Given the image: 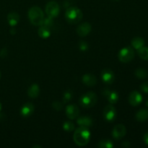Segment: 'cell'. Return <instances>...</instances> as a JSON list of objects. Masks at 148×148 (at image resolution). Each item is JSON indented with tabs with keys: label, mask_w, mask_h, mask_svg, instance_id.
Listing matches in <instances>:
<instances>
[{
	"label": "cell",
	"mask_w": 148,
	"mask_h": 148,
	"mask_svg": "<svg viewBox=\"0 0 148 148\" xmlns=\"http://www.w3.org/2000/svg\"><path fill=\"white\" fill-rule=\"evenodd\" d=\"M46 12L49 17L54 18L59 15L60 12V7L56 1H51L47 3L46 5Z\"/></svg>",
	"instance_id": "8992f818"
},
{
	"label": "cell",
	"mask_w": 148,
	"mask_h": 148,
	"mask_svg": "<svg viewBox=\"0 0 148 148\" xmlns=\"http://www.w3.org/2000/svg\"><path fill=\"white\" fill-rule=\"evenodd\" d=\"M10 32L12 35H14L16 33V32H17V30H16V29L14 28V27H12V28L10 29Z\"/></svg>",
	"instance_id": "836d02e7"
},
{
	"label": "cell",
	"mask_w": 148,
	"mask_h": 148,
	"mask_svg": "<svg viewBox=\"0 0 148 148\" xmlns=\"http://www.w3.org/2000/svg\"><path fill=\"white\" fill-rule=\"evenodd\" d=\"M104 119L108 122H113L116 117V110L112 106V104L106 106L104 108L103 112Z\"/></svg>",
	"instance_id": "52a82bcc"
},
{
	"label": "cell",
	"mask_w": 148,
	"mask_h": 148,
	"mask_svg": "<svg viewBox=\"0 0 148 148\" xmlns=\"http://www.w3.org/2000/svg\"><path fill=\"white\" fill-rule=\"evenodd\" d=\"M33 148H35V147H41V146H40V145H34V146H33Z\"/></svg>",
	"instance_id": "e575fe53"
},
{
	"label": "cell",
	"mask_w": 148,
	"mask_h": 148,
	"mask_svg": "<svg viewBox=\"0 0 148 148\" xmlns=\"http://www.w3.org/2000/svg\"><path fill=\"white\" fill-rule=\"evenodd\" d=\"M7 56V49H2L0 51V56L1 58H4Z\"/></svg>",
	"instance_id": "4dcf8cb0"
},
{
	"label": "cell",
	"mask_w": 148,
	"mask_h": 148,
	"mask_svg": "<svg viewBox=\"0 0 148 148\" xmlns=\"http://www.w3.org/2000/svg\"><path fill=\"white\" fill-rule=\"evenodd\" d=\"M112 1H119V0H112Z\"/></svg>",
	"instance_id": "74e56055"
},
{
	"label": "cell",
	"mask_w": 148,
	"mask_h": 148,
	"mask_svg": "<svg viewBox=\"0 0 148 148\" xmlns=\"http://www.w3.org/2000/svg\"><path fill=\"white\" fill-rule=\"evenodd\" d=\"M66 115L68 119L71 120L76 119L79 115V109L75 104H70L66 107Z\"/></svg>",
	"instance_id": "8fae6325"
},
{
	"label": "cell",
	"mask_w": 148,
	"mask_h": 148,
	"mask_svg": "<svg viewBox=\"0 0 148 148\" xmlns=\"http://www.w3.org/2000/svg\"><path fill=\"white\" fill-rule=\"evenodd\" d=\"M63 129L65 132H72L75 130V124L72 122L69 121H66L64 122L63 124Z\"/></svg>",
	"instance_id": "4316f807"
},
{
	"label": "cell",
	"mask_w": 148,
	"mask_h": 148,
	"mask_svg": "<svg viewBox=\"0 0 148 148\" xmlns=\"http://www.w3.org/2000/svg\"><path fill=\"white\" fill-rule=\"evenodd\" d=\"M89 49L88 43L85 40H82L79 43V49L81 51H87Z\"/></svg>",
	"instance_id": "f1b7e54d"
},
{
	"label": "cell",
	"mask_w": 148,
	"mask_h": 148,
	"mask_svg": "<svg viewBox=\"0 0 148 148\" xmlns=\"http://www.w3.org/2000/svg\"><path fill=\"white\" fill-rule=\"evenodd\" d=\"M53 18L48 16V17H43V21H42L41 24H40V26H44V27H49V28L51 29V27H53Z\"/></svg>",
	"instance_id": "484cf974"
},
{
	"label": "cell",
	"mask_w": 148,
	"mask_h": 148,
	"mask_svg": "<svg viewBox=\"0 0 148 148\" xmlns=\"http://www.w3.org/2000/svg\"><path fill=\"white\" fill-rule=\"evenodd\" d=\"M52 108L55 110V111H60L63 109L64 104L59 101H54L52 103Z\"/></svg>",
	"instance_id": "83f0119b"
},
{
	"label": "cell",
	"mask_w": 148,
	"mask_h": 148,
	"mask_svg": "<svg viewBox=\"0 0 148 148\" xmlns=\"http://www.w3.org/2000/svg\"><path fill=\"white\" fill-rule=\"evenodd\" d=\"M38 36L41 38L46 39L48 38L51 36V30L49 27L40 26L38 28Z\"/></svg>",
	"instance_id": "44dd1931"
},
{
	"label": "cell",
	"mask_w": 148,
	"mask_h": 148,
	"mask_svg": "<svg viewBox=\"0 0 148 148\" xmlns=\"http://www.w3.org/2000/svg\"><path fill=\"white\" fill-rule=\"evenodd\" d=\"M127 134V129L122 124H116L112 130V136L115 140H119L122 139Z\"/></svg>",
	"instance_id": "30bf717a"
},
{
	"label": "cell",
	"mask_w": 148,
	"mask_h": 148,
	"mask_svg": "<svg viewBox=\"0 0 148 148\" xmlns=\"http://www.w3.org/2000/svg\"><path fill=\"white\" fill-rule=\"evenodd\" d=\"M138 56L143 60H148V47H144L143 46L138 49Z\"/></svg>",
	"instance_id": "d4e9b609"
},
{
	"label": "cell",
	"mask_w": 148,
	"mask_h": 148,
	"mask_svg": "<svg viewBox=\"0 0 148 148\" xmlns=\"http://www.w3.org/2000/svg\"><path fill=\"white\" fill-rule=\"evenodd\" d=\"M1 72H0V79H1Z\"/></svg>",
	"instance_id": "f35d334b"
},
{
	"label": "cell",
	"mask_w": 148,
	"mask_h": 148,
	"mask_svg": "<svg viewBox=\"0 0 148 148\" xmlns=\"http://www.w3.org/2000/svg\"><path fill=\"white\" fill-rule=\"evenodd\" d=\"M131 44L134 49L138 50V49H140V48H142L143 46H144L145 40L143 38L137 36V37H134V38L132 40Z\"/></svg>",
	"instance_id": "ffe728a7"
},
{
	"label": "cell",
	"mask_w": 148,
	"mask_h": 148,
	"mask_svg": "<svg viewBox=\"0 0 148 148\" xmlns=\"http://www.w3.org/2000/svg\"><path fill=\"white\" fill-rule=\"evenodd\" d=\"M20 19V14L17 12H14L9 13L8 15H7V21H8L9 25L11 27H15L18 24Z\"/></svg>",
	"instance_id": "e0dca14e"
},
{
	"label": "cell",
	"mask_w": 148,
	"mask_h": 148,
	"mask_svg": "<svg viewBox=\"0 0 148 148\" xmlns=\"http://www.w3.org/2000/svg\"><path fill=\"white\" fill-rule=\"evenodd\" d=\"M101 77L103 82L106 85H111L115 80V75L110 69H104L101 72Z\"/></svg>",
	"instance_id": "9c48e42d"
},
{
	"label": "cell",
	"mask_w": 148,
	"mask_h": 148,
	"mask_svg": "<svg viewBox=\"0 0 148 148\" xmlns=\"http://www.w3.org/2000/svg\"><path fill=\"white\" fill-rule=\"evenodd\" d=\"M82 81L86 86L93 87L96 85L97 78L92 74H85L82 76Z\"/></svg>",
	"instance_id": "2e32d148"
},
{
	"label": "cell",
	"mask_w": 148,
	"mask_h": 148,
	"mask_svg": "<svg viewBox=\"0 0 148 148\" xmlns=\"http://www.w3.org/2000/svg\"><path fill=\"white\" fill-rule=\"evenodd\" d=\"M90 136L91 134L89 129L79 127L74 132L73 140L77 145L82 147L88 145L90 140Z\"/></svg>",
	"instance_id": "6da1fadb"
},
{
	"label": "cell",
	"mask_w": 148,
	"mask_h": 148,
	"mask_svg": "<svg viewBox=\"0 0 148 148\" xmlns=\"http://www.w3.org/2000/svg\"><path fill=\"white\" fill-rule=\"evenodd\" d=\"M27 95L30 98H36L40 95V88L36 83L32 84L27 90Z\"/></svg>",
	"instance_id": "ac0fdd59"
},
{
	"label": "cell",
	"mask_w": 148,
	"mask_h": 148,
	"mask_svg": "<svg viewBox=\"0 0 148 148\" xmlns=\"http://www.w3.org/2000/svg\"><path fill=\"white\" fill-rule=\"evenodd\" d=\"M134 75L140 79H144L147 77L148 73L147 70L143 68H138L134 72Z\"/></svg>",
	"instance_id": "7402d4cb"
},
{
	"label": "cell",
	"mask_w": 148,
	"mask_h": 148,
	"mask_svg": "<svg viewBox=\"0 0 148 148\" xmlns=\"http://www.w3.org/2000/svg\"><path fill=\"white\" fill-rule=\"evenodd\" d=\"M146 106L148 107V99H147V101H146Z\"/></svg>",
	"instance_id": "d590c367"
},
{
	"label": "cell",
	"mask_w": 148,
	"mask_h": 148,
	"mask_svg": "<svg viewBox=\"0 0 148 148\" xmlns=\"http://www.w3.org/2000/svg\"><path fill=\"white\" fill-rule=\"evenodd\" d=\"M119 60L122 63H128L134 58V51L131 46L122 48L118 53Z\"/></svg>",
	"instance_id": "5b68a950"
},
{
	"label": "cell",
	"mask_w": 148,
	"mask_h": 148,
	"mask_svg": "<svg viewBox=\"0 0 148 148\" xmlns=\"http://www.w3.org/2000/svg\"><path fill=\"white\" fill-rule=\"evenodd\" d=\"M98 147L99 148H112L114 147V145L113 142L110 140H102L97 145Z\"/></svg>",
	"instance_id": "603a6c76"
},
{
	"label": "cell",
	"mask_w": 148,
	"mask_h": 148,
	"mask_svg": "<svg viewBox=\"0 0 148 148\" xmlns=\"http://www.w3.org/2000/svg\"><path fill=\"white\" fill-rule=\"evenodd\" d=\"M83 17V13L80 9L77 7H71L66 10L65 12V18L67 23L70 24L79 23Z\"/></svg>",
	"instance_id": "7a4b0ae2"
},
{
	"label": "cell",
	"mask_w": 148,
	"mask_h": 148,
	"mask_svg": "<svg viewBox=\"0 0 148 148\" xmlns=\"http://www.w3.org/2000/svg\"><path fill=\"white\" fill-rule=\"evenodd\" d=\"M98 101V97L93 92H88L80 96L79 99V103L82 108H90L96 104Z\"/></svg>",
	"instance_id": "277c9868"
},
{
	"label": "cell",
	"mask_w": 148,
	"mask_h": 148,
	"mask_svg": "<svg viewBox=\"0 0 148 148\" xmlns=\"http://www.w3.org/2000/svg\"><path fill=\"white\" fill-rule=\"evenodd\" d=\"M77 119V123L79 127H85V128H89L92 126V119L91 117L88 116H78Z\"/></svg>",
	"instance_id": "9a60e30c"
},
{
	"label": "cell",
	"mask_w": 148,
	"mask_h": 148,
	"mask_svg": "<svg viewBox=\"0 0 148 148\" xmlns=\"http://www.w3.org/2000/svg\"><path fill=\"white\" fill-rule=\"evenodd\" d=\"M121 146L124 147H130V143L129 142H124V143L121 144Z\"/></svg>",
	"instance_id": "d6a6232c"
},
{
	"label": "cell",
	"mask_w": 148,
	"mask_h": 148,
	"mask_svg": "<svg viewBox=\"0 0 148 148\" xmlns=\"http://www.w3.org/2000/svg\"><path fill=\"white\" fill-rule=\"evenodd\" d=\"M129 103L132 106H137L143 102V96L138 91L134 90L130 94L128 98Z\"/></svg>",
	"instance_id": "4fadbf2b"
},
{
	"label": "cell",
	"mask_w": 148,
	"mask_h": 148,
	"mask_svg": "<svg viewBox=\"0 0 148 148\" xmlns=\"http://www.w3.org/2000/svg\"><path fill=\"white\" fill-rule=\"evenodd\" d=\"M72 97H73V92H72V90H67L64 91V92L63 93V95H62V101H63V103H69L72 99Z\"/></svg>",
	"instance_id": "cb8c5ba5"
},
{
	"label": "cell",
	"mask_w": 148,
	"mask_h": 148,
	"mask_svg": "<svg viewBox=\"0 0 148 148\" xmlns=\"http://www.w3.org/2000/svg\"><path fill=\"white\" fill-rule=\"evenodd\" d=\"M27 15H28L29 20L31 24H33V25L39 26L40 25L42 21H43V19L44 17V13L40 7L35 6L29 10Z\"/></svg>",
	"instance_id": "3957f363"
},
{
	"label": "cell",
	"mask_w": 148,
	"mask_h": 148,
	"mask_svg": "<svg viewBox=\"0 0 148 148\" xmlns=\"http://www.w3.org/2000/svg\"><path fill=\"white\" fill-rule=\"evenodd\" d=\"M102 94L107 100L110 104H115L119 100V95L115 90H111L108 88H105L102 90Z\"/></svg>",
	"instance_id": "ba28073f"
},
{
	"label": "cell",
	"mask_w": 148,
	"mask_h": 148,
	"mask_svg": "<svg viewBox=\"0 0 148 148\" xmlns=\"http://www.w3.org/2000/svg\"><path fill=\"white\" fill-rule=\"evenodd\" d=\"M34 112V105L31 103H26L21 107L20 114L23 118H27L30 116Z\"/></svg>",
	"instance_id": "5bb4252c"
},
{
	"label": "cell",
	"mask_w": 148,
	"mask_h": 148,
	"mask_svg": "<svg viewBox=\"0 0 148 148\" xmlns=\"http://www.w3.org/2000/svg\"><path fill=\"white\" fill-rule=\"evenodd\" d=\"M135 117L137 121H140V122L147 121L148 119V109H146V108L140 109L137 112Z\"/></svg>",
	"instance_id": "d6986e66"
},
{
	"label": "cell",
	"mask_w": 148,
	"mask_h": 148,
	"mask_svg": "<svg viewBox=\"0 0 148 148\" xmlns=\"http://www.w3.org/2000/svg\"><path fill=\"white\" fill-rule=\"evenodd\" d=\"M143 140H144L145 143L148 145V132L146 133L144 135V137H143Z\"/></svg>",
	"instance_id": "1f68e13d"
},
{
	"label": "cell",
	"mask_w": 148,
	"mask_h": 148,
	"mask_svg": "<svg viewBox=\"0 0 148 148\" xmlns=\"http://www.w3.org/2000/svg\"><path fill=\"white\" fill-rule=\"evenodd\" d=\"M1 102H0V111H1Z\"/></svg>",
	"instance_id": "8d00e7d4"
},
{
	"label": "cell",
	"mask_w": 148,
	"mask_h": 148,
	"mask_svg": "<svg viewBox=\"0 0 148 148\" xmlns=\"http://www.w3.org/2000/svg\"><path fill=\"white\" fill-rule=\"evenodd\" d=\"M92 30V25L90 24L89 23H82L79 24L77 27V34L79 36V37H85L88 36L90 31Z\"/></svg>",
	"instance_id": "7c38bea8"
},
{
	"label": "cell",
	"mask_w": 148,
	"mask_h": 148,
	"mask_svg": "<svg viewBox=\"0 0 148 148\" xmlns=\"http://www.w3.org/2000/svg\"><path fill=\"white\" fill-rule=\"evenodd\" d=\"M140 90L143 91L145 93H148V82H143L141 85H140Z\"/></svg>",
	"instance_id": "f546056e"
}]
</instances>
